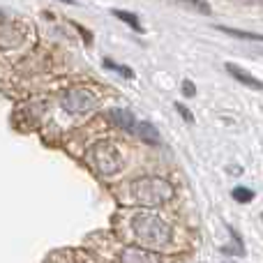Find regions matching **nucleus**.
<instances>
[{
  "label": "nucleus",
  "mask_w": 263,
  "mask_h": 263,
  "mask_svg": "<svg viewBox=\"0 0 263 263\" xmlns=\"http://www.w3.org/2000/svg\"><path fill=\"white\" fill-rule=\"evenodd\" d=\"M129 229H132V236H134L136 240L143 242V245H153V247L168 245L173 238V229L168 227V222L155 213L132 215Z\"/></svg>",
  "instance_id": "nucleus-1"
},
{
  "label": "nucleus",
  "mask_w": 263,
  "mask_h": 263,
  "mask_svg": "<svg viewBox=\"0 0 263 263\" xmlns=\"http://www.w3.org/2000/svg\"><path fill=\"white\" fill-rule=\"evenodd\" d=\"M129 196L141 205H159L173 199V185L164 178H139L129 185Z\"/></svg>",
  "instance_id": "nucleus-2"
},
{
  "label": "nucleus",
  "mask_w": 263,
  "mask_h": 263,
  "mask_svg": "<svg viewBox=\"0 0 263 263\" xmlns=\"http://www.w3.org/2000/svg\"><path fill=\"white\" fill-rule=\"evenodd\" d=\"M86 162L97 176H116L123 168V157L116 150V145H111L109 141H100V143L90 145L86 153Z\"/></svg>",
  "instance_id": "nucleus-3"
},
{
  "label": "nucleus",
  "mask_w": 263,
  "mask_h": 263,
  "mask_svg": "<svg viewBox=\"0 0 263 263\" xmlns=\"http://www.w3.org/2000/svg\"><path fill=\"white\" fill-rule=\"evenodd\" d=\"M97 106V97L88 88H69L63 95V109L69 114H88Z\"/></svg>",
  "instance_id": "nucleus-4"
},
{
  "label": "nucleus",
  "mask_w": 263,
  "mask_h": 263,
  "mask_svg": "<svg viewBox=\"0 0 263 263\" xmlns=\"http://www.w3.org/2000/svg\"><path fill=\"white\" fill-rule=\"evenodd\" d=\"M120 263H162V261H159V254L143 250V247H125L120 252Z\"/></svg>",
  "instance_id": "nucleus-5"
},
{
  "label": "nucleus",
  "mask_w": 263,
  "mask_h": 263,
  "mask_svg": "<svg viewBox=\"0 0 263 263\" xmlns=\"http://www.w3.org/2000/svg\"><path fill=\"white\" fill-rule=\"evenodd\" d=\"M224 69H227V72L231 74V77L236 79V81H240L242 86L252 88V90H263V81H261V79H256L254 74L245 72V69H242V67H238V65L227 63V65H224Z\"/></svg>",
  "instance_id": "nucleus-6"
},
{
  "label": "nucleus",
  "mask_w": 263,
  "mask_h": 263,
  "mask_svg": "<svg viewBox=\"0 0 263 263\" xmlns=\"http://www.w3.org/2000/svg\"><path fill=\"white\" fill-rule=\"evenodd\" d=\"M109 120L116 125V127L136 134V125H139V123H136V118L129 114L127 109H111L109 111Z\"/></svg>",
  "instance_id": "nucleus-7"
},
{
  "label": "nucleus",
  "mask_w": 263,
  "mask_h": 263,
  "mask_svg": "<svg viewBox=\"0 0 263 263\" xmlns=\"http://www.w3.org/2000/svg\"><path fill=\"white\" fill-rule=\"evenodd\" d=\"M136 136H139L143 143H148V145H159L162 143L159 132L155 129V125H150V123H139L136 125Z\"/></svg>",
  "instance_id": "nucleus-8"
},
{
  "label": "nucleus",
  "mask_w": 263,
  "mask_h": 263,
  "mask_svg": "<svg viewBox=\"0 0 263 263\" xmlns=\"http://www.w3.org/2000/svg\"><path fill=\"white\" fill-rule=\"evenodd\" d=\"M217 30H219V32H224V35L238 37V40L261 42V44H263V35H259V32H247V30H238V28H229V26H217Z\"/></svg>",
  "instance_id": "nucleus-9"
},
{
  "label": "nucleus",
  "mask_w": 263,
  "mask_h": 263,
  "mask_svg": "<svg viewBox=\"0 0 263 263\" xmlns=\"http://www.w3.org/2000/svg\"><path fill=\"white\" fill-rule=\"evenodd\" d=\"M114 14L116 18H120V21H125L127 26L132 28V30H136V32H141L143 30V26H141V21H139V16H136L134 12H125V9H114Z\"/></svg>",
  "instance_id": "nucleus-10"
},
{
  "label": "nucleus",
  "mask_w": 263,
  "mask_h": 263,
  "mask_svg": "<svg viewBox=\"0 0 263 263\" xmlns=\"http://www.w3.org/2000/svg\"><path fill=\"white\" fill-rule=\"evenodd\" d=\"M231 196L238 201V203H250V201L254 199V192L247 190V187H233Z\"/></svg>",
  "instance_id": "nucleus-11"
},
{
  "label": "nucleus",
  "mask_w": 263,
  "mask_h": 263,
  "mask_svg": "<svg viewBox=\"0 0 263 263\" xmlns=\"http://www.w3.org/2000/svg\"><path fill=\"white\" fill-rule=\"evenodd\" d=\"M104 67H109V69H114V72H118V74H123V77H127L132 79L134 77V72H132L129 67H125V65H116L111 58H104Z\"/></svg>",
  "instance_id": "nucleus-12"
},
{
  "label": "nucleus",
  "mask_w": 263,
  "mask_h": 263,
  "mask_svg": "<svg viewBox=\"0 0 263 263\" xmlns=\"http://www.w3.org/2000/svg\"><path fill=\"white\" fill-rule=\"evenodd\" d=\"M182 92H185V97H194L196 95V88H194V83H192L190 79L182 81Z\"/></svg>",
  "instance_id": "nucleus-13"
},
{
  "label": "nucleus",
  "mask_w": 263,
  "mask_h": 263,
  "mask_svg": "<svg viewBox=\"0 0 263 263\" xmlns=\"http://www.w3.org/2000/svg\"><path fill=\"white\" fill-rule=\"evenodd\" d=\"M176 109H178V114H180L182 118L187 120V123H194V116H192L190 111H187V106H185V104H176Z\"/></svg>",
  "instance_id": "nucleus-14"
},
{
  "label": "nucleus",
  "mask_w": 263,
  "mask_h": 263,
  "mask_svg": "<svg viewBox=\"0 0 263 263\" xmlns=\"http://www.w3.org/2000/svg\"><path fill=\"white\" fill-rule=\"evenodd\" d=\"M182 3H190V5H194L196 9H201L203 14H210V7L203 3V0H182Z\"/></svg>",
  "instance_id": "nucleus-15"
}]
</instances>
